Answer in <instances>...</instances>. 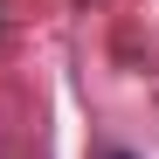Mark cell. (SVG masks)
<instances>
[{
    "mask_svg": "<svg viewBox=\"0 0 159 159\" xmlns=\"http://www.w3.org/2000/svg\"><path fill=\"white\" fill-rule=\"evenodd\" d=\"M104 159H131V152H104Z\"/></svg>",
    "mask_w": 159,
    "mask_h": 159,
    "instance_id": "1",
    "label": "cell"
}]
</instances>
